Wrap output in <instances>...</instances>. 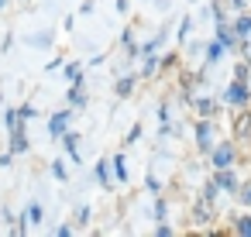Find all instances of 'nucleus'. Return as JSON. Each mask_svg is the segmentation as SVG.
<instances>
[{
    "label": "nucleus",
    "mask_w": 251,
    "mask_h": 237,
    "mask_svg": "<svg viewBox=\"0 0 251 237\" xmlns=\"http://www.w3.org/2000/svg\"><path fill=\"white\" fill-rule=\"evenodd\" d=\"M114 169H117V175H121V179L127 175V169H124V158H117V162H114Z\"/></svg>",
    "instance_id": "obj_11"
},
{
    "label": "nucleus",
    "mask_w": 251,
    "mask_h": 237,
    "mask_svg": "<svg viewBox=\"0 0 251 237\" xmlns=\"http://www.w3.org/2000/svg\"><path fill=\"white\" fill-rule=\"evenodd\" d=\"M0 4H4V0H0Z\"/></svg>",
    "instance_id": "obj_14"
},
{
    "label": "nucleus",
    "mask_w": 251,
    "mask_h": 237,
    "mask_svg": "<svg viewBox=\"0 0 251 237\" xmlns=\"http://www.w3.org/2000/svg\"><path fill=\"white\" fill-rule=\"evenodd\" d=\"M237 230H241V234H248V237H251V220H241V223H237Z\"/></svg>",
    "instance_id": "obj_12"
},
{
    "label": "nucleus",
    "mask_w": 251,
    "mask_h": 237,
    "mask_svg": "<svg viewBox=\"0 0 251 237\" xmlns=\"http://www.w3.org/2000/svg\"><path fill=\"white\" fill-rule=\"evenodd\" d=\"M28 217H31L34 223H38V220H42V206H31V210H28Z\"/></svg>",
    "instance_id": "obj_10"
},
{
    "label": "nucleus",
    "mask_w": 251,
    "mask_h": 237,
    "mask_svg": "<svg viewBox=\"0 0 251 237\" xmlns=\"http://www.w3.org/2000/svg\"><path fill=\"white\" fill-rule=\"evenodd\" d=\"M76 141H79L76 134H65V148H69V155H73L76 162H79V148H76Z\"/></svg>",
    "instance_id": "obj_4"
},
{
    "label": "nucleus",
    "mask_w": 251,
    "mask_h": 237,
    "mask_svg": "<svg viewBox=\"0 0 251 237\" xmlns=\"http://www.w3.org/2000/svg\"><path fill=\"white\" fill-rule=\"evenodd\" d=\"M65 121H69V113H55L52 124H48V134H62L65 131Z\"/></svg>",
    "instance_id": "obj_1"
},
{
    "label": "nucleus",
    "mask_w": 251,
    "mask_h": 237,
    "mask_svg": "<svg viewBox=\"0 0 251 237\" xmlns=\"http://www.w3.org/2000/svg\"><path fill=\"white\" fill-rule=\"evenodd\" d=\"M248 31H251V17H241V21H237V34L248 38Z\"/></svg>",
    "instance_id": "obj_6"
},
{
    "label": "nucleus",
    "mask_w": 251,
    "mask_h": 237,
    "mask_svg": "<svg viewBox=\"0 0 251 237\" xmlns=\"http://www.w3.org/2000/svg\"><path fill=\"white\" fill-rule=\"evenodd\" d=\"M220 55H224V45L213 42V45H210V62H220Z\"/></svg>",
    "instance_id": "obj_7"
},
{
    "label": "nucleus",
    "mask_w": 251,
    "mask_h": 237,
    "mask_svg": "<svg viewBox=\"0 0 251 237\" xmlns=\"http://www.w3.org/2000/svg\"><path fill=\"white\" fill-rule=\"evenodd\" d=\"M244 203H251V189H248V192H244Z\"/></svg>",
    "instance_id": "obj_13"
},
{
    "label": "nucleus",
    "mask_w": 251,
    "mask_h": 237,
    "mask_svg": "<svg viewBox=\"0 0 251 237\" xmlns=\"http://www.w3.org/2000/svg\"><path fill=\"white\" fill-rule=\"evenodd\" d=\"M217 182H220L224 189H231V186H234V175H231V172H220V175H217Z\"/></svg>",
    "instance_id": "obj_8"
},
{
    "label": "nucleus",
    "mask_w": 251,
    "mask_h": 237,
    "mask_svg": "<svg viewBox=\"0 0 251 237\" xmlns=\"http://www.w3.org/2000/svg\"><path fill=\"white\" fill-rule=\"evenodd\" d=\"M200 144L210 148V124H200Z\"/></svg>",
    "instance_id": "obj_5"
},
{
    "label": "nucleus",
    "mask_w": 251,
    "mask_h": 237,
    "mask_svg": "<svg viewBox=\"0 0 251 237\" xmlns=\"http://www.w3.org/2000/svg\"><path fill=\"white\" fill-rule=\"evenodd\" d=\"M96 175H100V182H110V172H107V162H100V172H96Z\"/></svg>",
    "instance_id": "obj_9"
},
{
    "label": "nucleus",
    "mask_w": 251,
    "mask_h": 237,
    "mask_svg": "<svg viewBox=\"0 0 251 237\" xmlns=\"http://www.w3.org/2000/svg\"><path fill=\"white\" fill-rule=\"evenodd\" d=\"M213 162H217V169H224V165H227V162H231V148H227V144H224V148H220V151H217V155H213Z\"/></svg>",
    "instance_id": "obj_2"
},
{
    "label": "nucleus",
    "mask_w": 251,
    "mask_h": 237,
    "mask_svg": "<svg viewBox=\"0 0 251 237\" xmlns=\"http://www.w3.org/2000/svg\"><path fill=\"white\" fill-rule=\"evenodd\" d=\"M227 96H231V103H244V100H248V90H244V86H231Z\"/></svg>",
    "instance_id": "obj_3"
}]
</instances>
